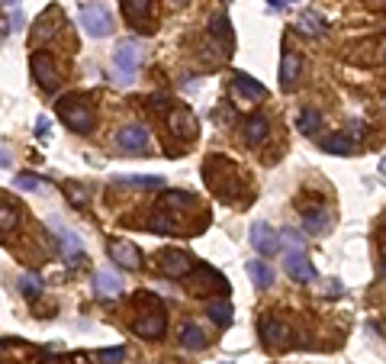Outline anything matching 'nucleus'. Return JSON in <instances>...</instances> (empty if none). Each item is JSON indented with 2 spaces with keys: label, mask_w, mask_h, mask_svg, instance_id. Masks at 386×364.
I'll use <instances>...</instances> for the list:
<instances>
[{
  "label": "nucleus",
  "mask_w": 386,
  "mask_h": 364,
  "mask_svg": "<svg viewBox=\"0 0 386 364\" xmlns=\"http://www.w3.org/2000/svg\"><path fill=\"white\" fill-rule=\"evenodd\" d=\"M139 61H142V49H139L135 39H123V43H116V49H113V68H116V75H119L123 84H129V81L135 77Z\"/></svg>",
  "instance_id": "f257e3e1"
},
{
  "label": "nucleus",
  "mask_w": 386,
  "mask_h": 364,
  "mask_svg": "<svg viewBox=\"0 0 386 364\" xmlns=\"http://www.w3.org/2000/svg\"><path fill=\"white\" fill-rule=\"evenodd\" d=\"M59 116L65 119V126H68V129H75V132H91V126H93L91 103H84L81 97L61 100V103H59Z\"/></svg>",
  "instance_id": "f03ea898"
},
{
  "label": "nucleus",
  "mask_w": 386,
  "mask_h": 364,
  "mask_svg": "<svg viewBox=\"0 0 386 364\" xmlns=\"http://www.w3.org/2000/svg\"><path fill=\"white\" fill-rule=\"evenodd\" d=\"M81 26L91 39H107L113 33V17L100 3H87V7H81Z\"/></svg>",
  "instance_id": "7ed1b4c3"
},
{
  "label": "nucleus",
  "mask_w": 386,
  "mask_h": 364,
  "mask_svg": "<svg viewBox=\"0 0 386 364\" xmlns=\"http://www.w3.org/2000/svg\"><path fill=\"white\" fill-rule=\"evenodd\" d=\"M248 238H252V245L258 248L261 255H277L280 252V232L277 229H270V222H264V220H258L252 226V232H248Z\"/></svg>",
  "instance_id": "20e7f679"
},
{
  "label": "nucleus",
  "mask_w": 386,
  "mask_h": 364,
  "mask_svg": "<svg viewBox=\"0 0 386 364\" xmlns=\"http://www.w3.org/2000/svg\"><path fill=\"white\" fill-rule=\"evenodd\" d=\"M33 75L36 81L43 84V91H59V68H55V61H52V55H45V52H36L33 55Z\"/></svg>",
  "instance_id": "39448f33"
},
{
  "label": "nucleus",
  "mask_w": 386,
  "mask_h": 364,
  "mask_svg": "<svg viewBox=\"0 0 386 364\" xmlns=\"http://www.w3.org/2000/svg\"><path fill=\"white\" fill-rule=\"evenodd\" d=\"M49 226L59 232V242H61V252H65L68 264H71V268H77V264L84 261V252H81V238H77V232H71L68 226H61L59 220H49Z\"/></svg>",
  "instance_id": "423d86ee"
},
{
  "label": "nucleus",
  "mask_w": 386,
  "mask_h": 364,
  "mask_svg": "<svg viewBox=\"0 0 386 364\" xmlns=\"http://www.w3.org/2000/svg\"><path fill=\"white\" fill-rule=\"evenodd\" d=\"M284 271L290 274L293 280H300V284H312V280L319 278V271L312 268V261L306 258V252H290L284 258Z\"/></svg>",
  "instance_id": "0eeeda50"
},
{
  "label": "nucleus",
  "mask_w": 386,
  "mask_h": 364,
  "mask_svg": "<svg viewBox=\"0 0 386 364\" xmlns=\"http://www.w3.org/2000/svg\"><path fill=\"white\" fill-rule=\"evenodd\" d=\"M109 255H113V261H116L119 268H126V271H139V268H142V252H139L132 242H126V238H113V242H109Z\"/></svg>",
  "instance_id": "6e6552de"
},
{
  "label": "nucleus",
  "mask_w": 386,
  "mask_h": 364,
  "mask_svg": "<svg viewBox=\"0 0 386 364\" xmlns=\"http://www.w3.org/2000/svg\"><path fill=\"white\" fill-rule=\"evenodd\" d=\"M168 126L177 139H193L196 136V116H193V110H187V107H177V110L168 113Z\"/></svg>",
  "instance_id": "1a4fd4ad"
},
{
  "label": "nucleus",
  "mask_w": 386,
  "mask_h": 364,
  "mask_svg": "<svg viewBox=\"0 0 386 364\" xmlns=\"http://www.w3.org/2000/svg\"><path fill=\"white\" fill-rule=\"evenodd\" d=\"M116 145L123 149V152H145V149H148V129L135 126V123L126 126V129H119Z\"/></svg>",
  "instance_id": "9d476101"
},
{
  "label": "nucleus",
  "mask_w": 386,
  "mask_h": 364,
  "mask_svg": "<svg viewBox=\"0 0 386 364\" xmlns=\"http://www.w3.org/2000/svg\"><path fill=\"white\" fill-rule=\"evenodd\" d=\"M261 335H264V345L268 348H286L290 345V326L280 319H264L261 322Z\"/></svg>",
  "instance_id": "9b49d317"
},
{
  "label": "nucleus",
  "mask_w": 386,
  "mask_h": 364,
  "mask_svg": "<svg viewBox=\"0 0 386 364\" xmlns=\"http://www.w3.org/2000/svg\"><path fill=\"white\" fill-rule=\"evenodd\" d=\"M161 268H164L168 278H187L193 271V258L187 252H168L161 255Z\"/></svg>",
  "instance_id": "f8f14e48"
},
{
  "label": "nucleus",
  "mask_w": 386,
  "mask_h": 364,
  "mask_svg": "<svg viewBox=\"0 0 386 364\" xmlns=\"http://www.w3.org/2000/svg\"><path fill=\"white\" fill-rule=\"evenodd\" d=\"M135 332H139L142 339H161V335L168 332V316H164V313L142 316V319L135 322Z\"/></svg>",
  "instance_id": "ddd939ff"
},
{
  "label": "nucleus",
  "mask_w": 386,
  "mask_h": 364,
  "mask_svg": "<svg viewBox=\"0 0 386 364\" xmlns=\"http://www.w3.org/2000/svg\"><path fill=\"white\" fill-rule=\"evenodd\" d=\"M302 229H306L309 236H325L328 229H332V216H328L322 206H309V210L302 213Z\"/></svg>",
  "instance_id": "4468645a"
},
{
  "label": "nucleus",
  "mask_w": 386,
  "mask_h": 364,
  "mask_svg": "<svg viewBox=\"0 0 386 364\" xmlns=\"http://www.w3.org/2000/svg\"><path fill=\"white\" fill-rule=\"evenodd\" d=\"M210 33L216 36V39H222L226 55H232V49H236V33H232V23H229L226 13H216V17L210 20Z\"/></svg>",
  "instance_id": "2eb2a0df"
},
{
  "label": "nucleus",
  "mask_w": 386,
  "mask_h": 364,
  "mask_svg": "<svg viewBox=\"0 0 386 364\" xmlns=\"http://www.w3.org/2000/svg\"><path fill=\"white\" fill-rule=\"evenodd\" d=\"M296 77H300V55L296 52H284V59H280V87L293 91Z\"/></svg>",
  "instance_id": "dca6fc26"
},
{
  "label": "nucleus",
  "mask_w": 386,
  "mask_h": 364,
  "mask_svg": "<svg viewBox=\"0 0 386 364\" xmlns=\"http://www.w3.org/2000/svg\"><path fill=\"white\" fill-rule=\"evenodd\" d=\"M206 287L226 290V278H222V274H216L213 268H200V271H196V278H190V290H193V294H203Z\"/></svg>",
  "instance_id": "f3484780"
},
{
  "label": "nucleus",
  "mask_w": 386,
  "mask_h": 364,
  "mask_svg": "<svg viewBox=\"0 0 386 364\" xmlns=\"http://www.w3.org/2000/svg\"><path fill=\"white\" fill-rule=\"evenodd\" d=\"M245 271L252 274L254 287H261V290H268L270 284H274V268H270L268 261H261V258H252V261L245 264Z\"/></svg>",
  "instance_id": "a211bd4d"
},
{
  "label": "nucleus",
  "mask_w": 386,
  "mask_h": 364,
  "mask_svg": "<svg viewBox=\"0 0 386 364\" xmlns=\"http://www.w3.org/2000/svg\"><path fill=\"white\" fill-rule=\"evenodd\" d=\"M236 91L245 93V100H264L268 97V87L258 84L252 75H245V71H238L236 75Z\"/></svg>",
  "instance_id": "6ab92c4d"
},
{
  "label": "nucleus",
  "mask_w": 386,
  "mask_h": 364,
  "mask_svg": "<svg viewBox=\"0 0 386 364\" xmlns=\"http://www.w3.org/2000/svg\"><path fill=\"white\" fill-rule=\"evenodd\" d=\"M148 229L155 232V236H177V232H180L177 220L171 216L168 210H155V216L148 220Z\"/></svg>",
  "instance_id": "aec40b11"
},
{
  "label": "nucleus",
  "mask_w": 386,
  "mask_h": 364,
  "mask_svg": "<svg viewBox=\"0 0 386 364\" xmlns=\"http://www.w3.org/2000/svg\"><path fill=\"white\" fill-rule=\"evenodd\" d=\"M268 129H270V119L268 116H252L245 123V142L248 145H261L268 139Z\"/></svg>",
  "instance_id": "412c9836"
},
{
  "label": "nucleus",
  "mask_w": 386,
  "mask_h": 364,
  "mask_svg": "<svg viewBox=\"0 0 386 364\" xmlns=\"http://www.w3.org/2000/svg\"><path fill=\"white\" fill-rule=\"evenodd\" d=\"M206 332L196 326V322H184V329H180V345L184 348H193V351H203L206 348Z\"/></svg>",
  "instance_id": "4be33fe9"
},
{
  "label": "nucleus",
  "mask_w": 386,
  "mask_h": 364,
  "mask_svg": "<svg viewBox=\"0 0 386 364\" xmlns=\"http://www.w3.org/2000/svg\"><path fill=\"white\" fill-rule=\"evenodd\" d=\"M93 290H97L100 296H119L123 294V280H119L113 271L103 268V271H97V284H93Z\"/></svg>",
  "instance_id": "5701e85b"
},
{
  "label": "nucleus",
  "mask_w": 386,
  "mask_h": 364,
  "mask_svg": "<svg viewBox=\"0 0 386 364\" xmlns=\"http://www.w3.org/2000/svg\"><path fill=\"white\" fill-rule=\"evenodd\" d=\"M116 184H123V187H145V190H158V187H164V178H161V174H123V178H116Z\"/></svg>",
  "instance_id": "b1692460"
},
{
  "label": "nucleus",
  "mask_w": 386,
  "mask_h": 364,
  "mask_svg": "<svg viewBox=\"0 0 386 364\" xmlns=\"http://www.w3.org/2000/svg\"><path fill=\"white\" fill-rule=\"evenodd\" d=\"M13 184H17L20 190H26V194H45V190H49V187H45V178H39L33 171H20Z\"/></svg>",
  "instance_id": "393cba45"
},
{
  "label": "nucleus",
  "mask_w": 386,
  "mask_h": 364,
  "mask_svg": "<svg viewBox=\"0 0 386 364\" xmlns=\"http://www.w3.org/2000/svg\"><path fill=\"white\" fill-rule=\"evenodd\" d=\"M296 26H300L306 36H322L325 33V20L319 17V13H312V10H306V13H300V20H296Z\"/></svg>",
  "instance_id": "a878e982"
},
{
  "label": "nucleus",
  "mask_w": 386,
  "mask_h": 364,
  "mask_svg": "<svg viewBox=\"0 0 386 364\" xmlns=\"http://www.w3.org/2000/svg\"><path fill=\"white\" fill-rule=\"evenodd\" d=\"M319 145H322V152H328V155H351V149H354L351 139L338 136V132H335V136H325Z\"/></svg>",
  "instance_id": "bb28decb"
},
{
  "label": "nucleus",
  "mask_w": 386,
  "mask_h": 364,
  "mask_svg": "<svg viewBox=\"0 0 386 364\" xmlns=\"http://www.w3.org/2000/svg\"><path fill=\"white\" fill-rule=\"evenodd\" d=\"M59 10L52 7V10H45V17L39 20V26H43V29H36V36H33V43H45V39H52V36H55V29H59Z\"/></svg>",
  "instance_id": "cd10ccee"
},
{
  "label": "nucleus",
  "mask_w": 386,
  "mask_h": 364,
  "mask_svg": "<svg viewBox=\"0 0 386 364\" xmlns=\"http://www.w3.org/2000/svg\"><path fill=\"white\" fill-rule=\"evenodd\" d=\"M319 126H322V113L319 110H309V107H306V110L296 116V129H300L302 136H312Z\"/></svg>",
  "instance_id": "c85d7f7f"
},
{
  "label": "nucleus",
  "mask_w": 386,
  "mask_h": 364,
  "mask_svg": "<svg viewBox=\"0 0 386 364\" xmlns=\"http://www.w3.org/2000/svg\"><path fill=\"white\" fill-rule=\"evenodd\" d=\"M206 313H210V319L216 322V326H229V322H232V303H229V300H213V303L206 306Z\"/></svg>",
  "instance_id": "c756f323"
},
{
  "label": "nucleus",
  "mask_w": 386,
  "mask_h": 364,
  "mask_svg": "<svg viewBox=\"0 0 386 364\" xmlns=\"http://www.w3.org/2000/svg\"><path fill=\"white\" fill-rule=\"evenodd\" d=\"M17 287H20V294H23L26 300H36V296L43 294V280L36 278V274H20Z\"/></svg>",
  "instance_id": "7c9ffc66"
},
{
  "label": "nucleus",
  "mask_w": 386,
  "mask_h": 364,
  "mask_svg": "<svg viewBox=\"0 0 386 364\" xmlns=\"http://www.w3.org/2000/svg\"><path fill=\"white\" fill-rule=\"evenodd\" d=\"M148 7H151V0H123V13H126L132 23H142Z\"/></svg>",
  "instance_id": "2f4dec72"
},
{
  "label": "nucleus",
  "mask_w": 386,
  "mask_h": 364,
  "mask_svg": "<svg viewBox=\"0 0 386 364\" xmlns=\"http://www.w3.org/2000/svg\"><path fill=\"white\" fill-rule=\"evenodd\" d=\"M17 220H20L17 206H10V204H0V236H3V232H10V229L17 226Z\"/></svg>",
  "instance_id": "473e14b6"
},
{
  "label": "nucleus",
  "mask_w": 386,
  "mask_h": 364,
  "mask_svg": "<svg viewBox=\"0 0 386 364\" xmlns=\"http://www.w3.org/2000/svg\"><path fill=\"white\" fill-rule=\"evenodd\" d=\"M280 242H286L290 252H306V238H302L296 229H284V232H280Z\"/></svg>",
  "instance_id": "72a5a7b5"
},
{
  "label": "nucleus",
  "mask_w": 386,
  "mask_h": 364,
  "mask_svg": "<svg viewBox=\"0 0 386 364\" xmlns=\"http://www.w3.org/2000/svg\"><path fill=\"white\" fill-rule=\"evenodd\" d=\"M65 194L71 197V204H75V206H87V200H91V194H87L84 187L71 184V181H68V184H65Z\"/></svg>",
  "instance_id": "f704fd0d"
},
{
  "label": "nucleus",
  "mask_w": 386,
  "mask_h": 364,
  "mask_svg": "<svg viewBox=\"0 0 386 364\" xmlns=\"http://www.w3.org/2000/svg\"><path fill=\"white\" fill-rule=\"evenodd\" d=\"M97 358H100V364H119L126 358V348H103V351H97Z\"/></svg>",
  "instance_id": "c9c22d12"
},
{
  "label": "nucleus",
  "mask_w": 386,
  "mask_h": 364,
  "mask_svg": "<svg viewBox=\"0 0 386 364\" xmlns=\"http://www.w3.org/2000/svg\"><path fill=\"white\" fill-rule=\"evenodd\" d=\"M161 206H174V210H184V206H193L190 194H164V204Z\"/></svg>",
  "instance_id": "e433bc0d"
},
{
  "label": "nucleus",
  "mask_w": 386,
  "mask_h": 364,
  "mask_svg": "<svg viewBox=\"0 0 386 364\" xmlns=\"http://www.w3.org/2000/svg\"><path fill=\"white\" fill-rule=\"evenodd\" d=\"M213 119H222V123H232V110H229V107H222V110H213Z\"/></svg>",
  "instance_id": "4c0bfd02"
},
{
  "label": "nucleus",
  "mask_w": 386,
  "mask_h": 364,
  "mask_svg": "<svg viewBox=\"0 0 386 364\" xmlns=\"http://www.w3.org/2000/svg\"><path fill=\"white\" fill-rule=\"evenodd\" d=\"M49 132V116H39V123H36V136H45Z\"/></svg>",
  "instance_id": "58836bf2"
},
{
  "label": "nucleus",
  "mask_w": 386,
  "mask_h": 364,
  "mask_svg": "<svg viewBox=\"0 0 386 364\" xmlns=\"http://www.w3.org/2000/svg\"><path fill=\"white\" fill-rule=\"evenodd\" d=\"M341 294V280H328V296H338Z\"/></svg>",
  "instance_id": "ea45409f"
},
{
  "label": "nucleus",
  "mask_w": 386,
  "mask_h": 364,
  "mask_svg": "<svg viewBox=\"0 0 386 364\" xmlns=\"http://www.w3.org/2000/svg\"><path fill=\"white\" fill-rule=\"evenodd\" d=\"M0 168H10V155L0 149Z\"/></svg>",
  "instance_id": "a19ab883"
},
{
  "label": "nucleus",
  "mask_w": 386,
  "mask_h": 364,
  "mask_svg": "<svg viewBox=\"0 0 386 364\" xmlns=\"http://www.w3.org/2000/svg\"><path fill=\"white\" fill-rule=\"evenodd\" d=\"M0 3H3V7H13V10L20 7V0H0Z\"/></svg>",
  "instance_id": "79ce46f5"
},
{
  "label": "nucleus",
  "mask_w": 386,
  "mask_h": 364,
  "mask_svg": "<svg viewBox=\"0 0 386 364\" xmlns=\"http://www.w3.org/2000/svg\"><path fill=\"white\" fill-rule=\"evenodd\" d=\"M174 3H187V0H174Z\"/></svg>",
  "instance_id": "37998d69"
}]
</instances>
